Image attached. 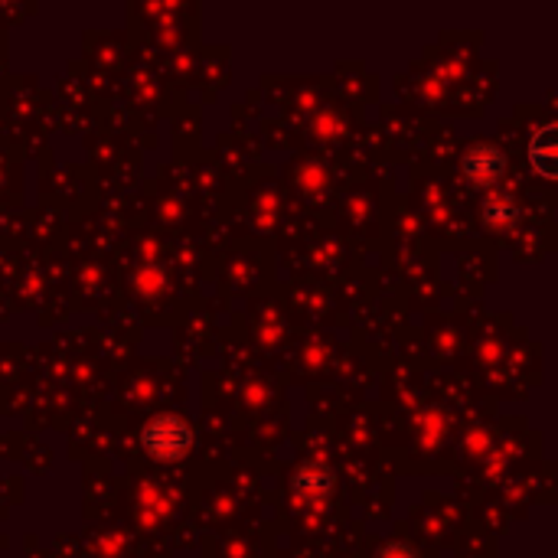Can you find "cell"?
<instances>
[{
	"mask_svg": "<svg viewBox=\"0 0 558 558\" xmlns=\"http://www.w3.org/2000/svg\"><path fill=\"white\" fill-rule=\"evenodd\" d=\"M552 157H555V134H552V124H545V128H539V134L529 144V160L542 177H555Z\"/></svg>",
	"mask_w": 558,
	"mask_h": 558,
	"instance_id": "obj_3",
	"label": "cell"
},
{
	"mask_svg": "<svg viewBox=\"0 0 558 558\" xmlns=\"http://www.w3.org/2000/svg\"><path fill=\"white\" fill-rule=\"evenodd\" d=\"M379 558H418V552L412 549V545H405V542H392V545H386V549L379 552Z\"/></svg>",
	"mask_w": 558,
	"mask_h": 558,
	"instance_id": "obj_6",
	"label": "cell"
},
{
	"mask_svg": "<svg viewBox=\"0 0 558 558\" xmlns=\"http://www.w3.org/2000/svg\"><path fill=\"white\" fill-rule=\"evenodd\" d=\"M516 219H519V209L513 200H506V196L490 200L487 206H483V222H487L490 229H513Z\"/></svg>",
	"mask_w": 558,
	"mask_h": 558,
	"instance_id": "obj_5",
	"label": "cell"
},
{
	"mask_svg": "<svg viewBox=\"0 0 558 558\" xmlns=\"http://www.w3.org/2000/svg\"><path fill=\"white\" fill-rule=\"evenodd\" d=\"M144 448L151 451L157 461H180L193 451V431L177 415H157L141 431Z\"/></svg>",
	"mask_w": 558,
	"mask_h": 558,
	"instance_id": "obj_1",
	"label": "cell"
},
{
	"mask_svg": "<svg viewBox=\"0 0 558 558\" xmlns=\"http://www.w3.org/2000/svg\"><path fill=\"white\" fill-rule=\"evenodd\" d=\"M297 493L304 496H327L333 490V470L330 467H304L294 477Z\"/></svg>",
	"mask_w": 558,
	"mask_h": 558,
	"instance_id": "obj_4",
	"label": "cell"
},
{
	"mask_svg": "<svg viewBox=\"0 0 558 558\" xmlns=\"http://www.w3.org/2000/svg\"><path fill=\"white\" fill-rule=\"evenodd\" d=\"M461 167H464V177H467L470 183L487 186V183H496V180L503 177L506 160H503L500 151H496V147L480 144V147H470V151L464 154Z\"/></svg>",
	"mask_w": 558,
	"mask_h": 558,
	"instance_id": "obj_2",
	"label": "cell"
}]
</instances>
